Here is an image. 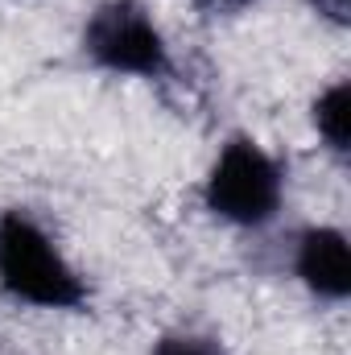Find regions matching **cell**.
<instances>
[{"label": "cell", "instance_id": "1", "mask_svg": "<svg viewBox=\"0 0 351 355\" xmlns=\"http://www.w3.org/2000/svg\"><path fill=\"white\" fill-rule=\"evenodd\" d=\"M0 293L17 306L75 314L91 302L83 272L25 207L0 211Z\"/></svg>", "mask_w": 351, "mask_h": 355}, {"label": "cell", "instance_id": "2", "mask_svg": "<svg viewBox=\"0 0 351 355\" xmlns=\"http://www.w3.org/2000/svg\"><path fill=\"white\" fill-rule=\"evenodd\" d=\"M285 202V170L257 137H232L203 178V207L232 227H264Z\"/></svg>", "mask_w": 351, "mask_h": 355}, {"label": "cell", "instance_id": "3", "mask_svg": "<svg viewBox=\"0 0 351 355\" xmlns=\"http://www.w3.org/2000/svg\"><path fill=\"white\" fill-rule=\"evenodd\" d=\"M79 46L91 67H99L116 79H166L174 67L170 42H166L157 17L141 0L95 4V12L83 21Z\"/></svg>", "mask_w": 351, "mask_h": 355}, {"label": "cell", "instance_id": "4", "mask_svg": "<svg viewBox=\"0 0 351 355\" xmlns=\"http://www.w3.org/2000/svg\"><path fill=\"white\" fill-rule=\"evenodd\" d=\"M293 272L318 302H348L351 293V248L339 227L314 223L293 244Z\"/></svg>", "mask_w": 351, "mask_h": 355}, {"label": "cell", "instance_id": "5", "mask_svg": "<svg viewBox=\"0 0 351 355\" xmlns=\"http://www.w3.org/2000/svg\"><path fill=\"white\" fill-rule=\"evenodd\" d=\"M310 124H314L318 141L335 157H348V141H351V87H348V79H335L331 87H323L314 95Z\"/></svg>", "mask_w": 351, "mask_h": 355}, {"label": "cell", "instance_id": "6", "mask_svg": "<svg viewBox=\"0 0 351 355\" xmlns=\"http://www.w3.org/2000/svg\"><path fill=\"white\" fill-rule=\"evenodd\" d=\"M153 355H228L215 335L203 331H170L153 343Z\"/></svg>", "mask_w": 351, "mask_h": 355}, {"label": "cell", "instance_id": "7", "mask_svg": "<svg viewBox=\"0 0 351 355\" xmlns=\"http://www.w3.org/2000/svg\"><path fill=\"white\" fill-rule=\"evenodd\" d=\"M310 8L323 17V21H331V25H348L351 21V0H310Z\"/></svg>", "mask_w": 351, "mask_h": 355}, {"label": "cell", "instance_id": "8", "mask_svg": "<svg viewBox=\"0 0 351 355\" xmlns=\"http://www.w3.org/2000/svg\"><path fill=\"white\" fill-rule=\"evenodd\" d=\"M211 12H240V8H248V4H257V0H203Z\"/></svg>", "mask_w": 351, "mask_h": 355}]
</instances>
